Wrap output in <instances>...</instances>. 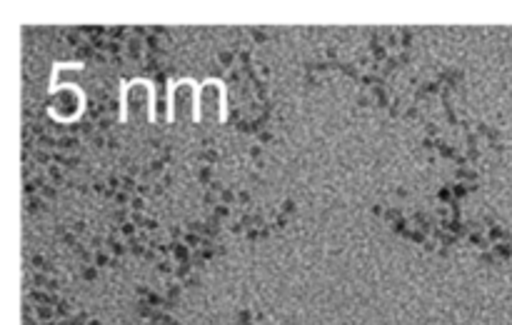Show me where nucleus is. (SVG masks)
<instances>
[{"mask_svg": "<svg viewBox=\"0 0 512 325\" xmlns=\"http://www.w3.org/2000/svg\"><path fill=\"white\" fill-rule=\"evenodd\" d=\"M218 60L225 65V68H230V65L235 63V53H233V50H220Z\"/></svg>", "mask_w": 512, "mask_h": 325, "instance_id": "nucleus-1", "label": "nucleus"}, {"mask_svg": "<svg viewBox=\"0 0 512 325\" xmlns=\"http://www.w3.org/2000/svg\"><path fill=\"white\" fill-rule=\"evenodd\" d=\"M250 40H253V45H263L265 40H268V33H265V30L253 28L250 30Z\"/></svg>", "mask_w": 512, "mask_h": 325, "instance_id": "nucleus-2", "label": "nucleus"}, {"mask_svg": "<svg viewBox=\"0 0 512 325\" xmlns=\"http://www.w3.org/2000/svg\"><path fill=\"white\" fill-rule=\"evenodd\" d=\"M215 215H218V218H228V215H230L228 205H225V203H218V208H215Z\"/></svg>", "mask_w": 512, "mask_h": 325, "instance_id": "nucleus-3", "label": "nucleus"}, {"mask_svg": "<svg viewBox=\"0 0 512 325\" xmlns=\"http://www.w3.org/2000/svg\"><path fill=\"white\" fill-rule=\"evenodd\" d=\"M283 213H285V215L295 213V203H293V200H285V203H283Z\"/></svg>", "mask_w": 512, "mask_h": 325, "instance_id": "nucleus-4", "label": "nucleus"}, {"mask_svg": "<svg viewBox=\"0 0 512 325\" xmlns=\"http://www.w3.org/2000/svg\"><path fill=\"white\" fill-rule=\"evenodd\" d=\"M105 263H108V255H105V253L95 255V265H98V268H100V265H105Z\"/></svg>", "mask_w": 512, "mask_h": 325, "instance_id": "nucleus-5", "label": "nucleus"}, {"mask_svg": "<svg viewBox=\"0 0 512 325\" xmlns=\"http://www.w3.org/2000/svg\"><path fill=\"white\" fill-rule=\"evenodd\" d=\"M143 205H145V200H143V198H135V200H133V205H130V208H133V210H143Z\"/></svg>", "mask_w": 512, "mask_h": 325, "instance_id": "nucleus-6", "label": "nucleus"}, {"mask_svg": "<svg viewBox=\"0 0 512 325\" xmlns=\"http://www.w3.org/2000/svg\"><path fill=\"white\" fill-rule=\"evenodd\" d=\"M90 325H100V323H98V320H90Z\"/></svg>", "mask_w": 512, "mask_h": 325, "instance_id": "nucleus-7", "label": "nucleus"}]
</instances>
